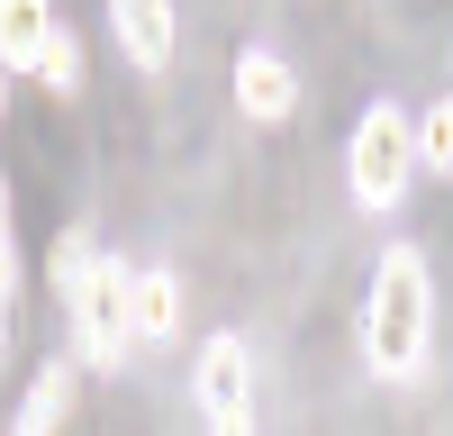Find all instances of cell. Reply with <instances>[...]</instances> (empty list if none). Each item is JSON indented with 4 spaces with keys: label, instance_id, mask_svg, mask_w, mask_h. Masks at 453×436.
Returning <instances> with one entry per match:
<instances>
[{
    "label": "cell",
    "instance_id": "6da1fadb",
    "mask_svg": "<svg viewBox=\"0 0 453 436\" xmlns=\"http://www.w3.org/2000/svg\"><path fill=\"white\" fill-rule=\"evenodd\" d=\"M426 337H435V291H426V254L418 245H390L381 273L363 291V363L381 382H408L426 363Z\"/></svg>",
    "mask_w": 453,
    "mask_h": 436
},
{
    "label": "cell",
    "instance_id": "7a4b0ae2",
    "mask_svg": "<svg viewBox=\"0 0 453 436\" xmlns=\"http://www.w3.org/2000/svg\"><path fill=\"white\" fill-rule=\"evenodd\" d=\"M345 182L363 209H399L408 182H418V119L399 100H372L354 119V145H345Z\"/></svg>",
    "mask_w": 453,
    "mask_h": 436
},
{
    "label": "cell",
    "instance_id": "3957f363",
    "mask_svg": "<svg viewBox=\"0 0 453 436\" xmlns=\"http://www.w3.org/2000/svg\"><path fill=\"white\" fill-rule=\"evenodd\" d=\"M73 346H82V363H100V373H119V354L136 346V264L127 254H91L82 291H73Z\"/></svg>",
    "mask_w": 453,
    "mask_h": 436
},
{
    "label": "cell",
    "instance_id": "277c9868",
    "mask_svg": "<svg viewBox=\"0 0 453 436\" xmlns=\"http://www.w3.org/2000/svg\"><path fill=\"white\" fill-rule=\"evenodd\" d=\"M191 400H200V427L209 436H254V346L236 327H218L191 363Z\"/></svg>",
    "mask_w": 453,
    "mask_h": 436
},
{
    "label": "cell",
    "instance_id": "5b68a950",
    "mask_svg": "<svg viewBox=\"0 0 453 436\" xmlns=\"http://www.w3.org/2000/svg\"><path fill=\"white\" fill-rule=\"evenodd\" d=\"M109 27H119V46H127V64H136V73H164V64H173V46H181L173 0H119V10H109Z\"/></svg>",
    "mask_w": 453,
    "mask_h": 436
},
{
    "label": "cell",
    "instance_id": "8992f818",
    "mask_svg": "<svg viewBox=\"0 0 453 436\" xmlns=\"http://www.w3.org/2000/svg\"><path fill=\"white\" fill-rule=\"evenodd\" d=\"M236 109L245 119H290L299 109V73L273 46H236Z\"/></svg>",
    "mask_w": 453,
    "mask_h": 436
},
{
    "label": "cell",
    "instance_id": "52a82bcc",
    "mask_svg": "<svg viewBox=\"0 0 453 436\" xmlns=\"http://www.w3.org/2000/svg\"><path fill=\"white\" fill-rule=\"evenodd\" d=\"M64 409H73V354L36 363V382H27V400H19V436H55Z\"/></svg>",
    "mask_w": 453,
    "mask_h": 436
},
{
    "label": "cell",
    "instance_id": "ba28073f",
    "mask_svg": "<svg viewBox=\"0 0 453 436\" xmlns=\"http://www.w3.org/2000/svg\"><path fill=\"white\" fill-rule=\"evenodd\" d=\"M46 36H55V19L36 0H0V73H36Z\"/></svg>",
    "mask_w": 453,
    "mask_h": 436
},
{
    "label": "cell",
    "instance_id": "9c48e42d",
    "mask_svg": "<svg viewBox=\"0 0 453 436\" xmlns=\"http://www.w3.org/2000/svg\"><path fill=\"white\" fill-rule=\"evenodd\" d=\"M173 327H181V282L173 273H136V337L164 346Z\"/></svg>",
    "mask_w": 453,
    "mask_h": 436
},
{
    "label": "cell",
    "instance_id": "30bf717a",
    "mask_svg": "<svg viewBox=\"0 0 453 436\" xmlns=\"http://www.w3.org/2000/svg\"><path fill=\"white\" fill-rule=\"evenodd\" d=\"M36 82H46V91H82V36H73V27L46 36V55H36Z\"/></svg>",
    "mask_w": 453,
    "mask_h": 436
},
{
    "label": "cell",
    "instance_id": "8fae6325",
    "mask_svg": "<svg viewBox=\"0 0 453 436\" xmlns=\"http://www.w3.org/2000/svg\"><path fill=\"white\" fill-rule=\"evenodd\" d=\"M418 164H435V173H453V91L418 119Z\"/></svg>",
    "mask_w": 453,
    "mask_h": 436
},
{
    "label": "cell",
    "instance_id": "7c38bea8",
    "mask_svg": "<svg viewBox=\"0 0 453 436\" xmlns=\"http://www.w3.org/2000/svg\"><path fill=\"white\" fill-rule=\"evenodd\" d=\"M91 254H100V245H91L82 228H64V237H55V291H64V300H73V291H82V273H91Z\"/></svg>",
    "mask_w": 453,
    "mask_h": 436
},
{
    "label": "cell",
    "instance_id": "4fadbf2b",
    "mask_svg": "<svg viewBox=\"0 0 453 436\" xmlns=\"http://www.w3.org/2000/svg\"><path fill=\"white\" fill-rule=\"evenodd\" d=\"M10 291H19V245H10V182H0V327H10Z\"/></svg>",
    "mask_w": 453,
    "mask_h": 436
},
{
    "label": "cell",
    "instance_id": "5bb4252c",
    "mask_svg": "<svg viewBox=\"0 0 453 436\" xmlns=\"http://www.w3.org/2000/svg\"><path fill=\"white\" fill-rule=\"evenodd\" d=\"M0 119H10V73H0Z\"/></svg>",
    "mask_w": 453,
    "mask_h": 436
},
{
    "label": "cell",
    "instance_id": "9a60e30c",
    "mask_svg": "<svg viewBox=\"0 0 453 436\" xmlns=\"http://www.w3.org/2000/svg\"><path fill=\"white\" fill-rule=\"evenodd\" d=\"M0 346H10V327H0Z\"/></svg>",
    "mask_w": 453,
    "mask_h": 436
}]
</instances>
